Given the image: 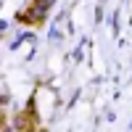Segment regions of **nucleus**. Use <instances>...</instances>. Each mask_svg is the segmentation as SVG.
<instances>
[{"instance_id":"1","label":"nucleus","mask_w":132,"mask_h":132,"mask_svg":"<svg viewBox=\"0 0 132 132\" xmlns=\"http://www.w3.org/2000/svg\"><path fill=\"white\" fill-rule=\"evenodd\" d=\"M48 13V8H42L40 3H35L29 11H24V13H19V21H29V24H37V21H42Z\"/></svg>"}]
</instances>
